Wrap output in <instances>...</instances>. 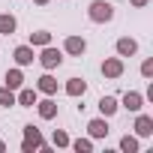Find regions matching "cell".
I'll use <instances>...</instances> for the list:
<instances>
[{"label":"cell","instance_id":"7a4b0ae2","mask_svg":"<svg viewBox=\"0 0 153 153\" xmlns=\"http://www.w3.org/2000/svg\"><path fill=\"white\" fill-rule=\"evenodd\" d=\"M39 63H42L45 69H54V66H60V63H63V54H60L57 48H51V45H42V54H39Z\"/></svg>","mask_w":153,"mask_h":153},{"label":"cell","instance_id":"7402d4cb","mask_svg":"<svg viewBox=\"0 0 153 153\" xmlns=\"http://www.w3.org/2000/svg\"><path fill=\"white\" fill-rule=\"evenodd\" d=\"M54 144H57V147H66V144H69V135H66V132H54Z\"/></svg>","mask_w":153,"mask_h":153},{"label":"cell","instance_id":"52a82bcc","mask_svg":"<svg viewBox=\"0 0 153 153\" xmlns=\"http://www.w3.org/2000/svg\"><path fill=\"white\" fill-rule=\"evenodd\" d=\"M15 63H18V66H30V63H33V48L18 45V48H15Z\"/></svg>","mask_w":153,"mask_h":153},{"label":"cell","instance_id":"d4e9b609","mask_svg":"<svg viewBox=\"0 0 153 153\" xmlns=\"http://www.w3.org/2000/svg\"><path fill=\"white\" fill-rule=\"evenodd\" d=\"M36 3H39V6H45V3H48V0H36Z\"/></svg>","mask_w":153,"mask_h":153},{"label":"cell","instance_id":"603a6c76","mask_svg":"<svg viewBox=\"0 0 153 153\" xmlns=\"http://www.w3.org/2000/svg\"><path fill=\"white\" fill-rule=\"evenodd\" d=\"M141 75H144V78L153 75V60H144V63H141Z\"/></svg>","mask_w":153,"mask_h":153},{"label":"cell","instance_id":"8992f818","mask_svg":"<svg viewBox=\"0 0 153 153\" xmlns=\"http://www.w3.org/2000/svg\"><path fill=\"white\" fill-rule=\"evenodd\" d=\"M135 51H138V42H135V39H129V36L117 39V54H120V57H132Z\"/></svg>","mask_w":153,"mask_h":153},{"label":"cell","instance_id":"2e32d148","mask_svg":"<svg viewBox=\"0 0 153 153\" xmlns=\"http://www.w3.org/2000/svg\"><path fill=\"white\" fill-rule=\"evenodd\" d=\"M39 90L42 93H57V81L51 78V75H42L39 78Z\"/></svg>","mask_w":153,"mask_h":153},{"label":"cell","instance_id":"7c38bea8","mask_svg":"<svg viewBox=\"0 0 153 153\" xmlns=\"http://www.w3.org/2000/svg\"><path fill=\"white\" fill-rule=\"evenodd\" d=\"M87 129H90L93 138H105V135H108V123H105V120H90Z\"/></svg>","mask_w":153,"mask_h":153},{"label":"cell","instance_id":"5b68a950","mask_svg":"<svg viewBox=\"0 0 153 153\" xmlns=\"http://www.w3.org/2000/svg\"><path fill=\"white\" fill-rule=\"evenodd\" d=\"M63 48H66V54H75V57H81V54L87 51V42H84L81 36H69Z\"/></svg>","mask_w":153,"mask_h":153},{"label":"cell","instance_id":"6da1fadb","mask_svg":"<svg viewBox=\"0 0 153 153\" xmlns=\"http://www.w3.org/2000/svg\"><path fill=\"white\" fill-rule=\"evenodd\" d=\"M111 18H114V6L108 3V0H93V3H90V21L105 24V21H111Z\"/></svg>","mask_w":153,"mask_h":153},{"label":"cell","instance_id":"30bf717a","mask_svg":"<svg viewBox=\"0 0 153 153\" xmlns=\"http://www.w3.org/2000/svg\"><path fill=\"white\" fill-rule=\"evenodd\" d=\"M84 90H87V84H84L81 78H69V81H66V93H69V96H84Z\"/></svg>","mask_w":153,"mask_h":153},{"label":"cell","instance_id":"5bb4252c","mask_svg":"<svg viewBox=\"0 0 153 153\" xmlns=\"http://www.w3.org/2000/svg\"><path fill=\"white\" fill-rule=\"evenodd\" d=\"M99 111H102L105 117H111V114L117 111V99H114V96H102V99H99Z\"/></svg>","mask_w":153,"mask_h":153},{"label":"cell","instance_id":"8fae6325","mask_svg":"<svg viewBox=\"0 0 153 153\" xmlns=\"http://www.w3.org/2000/svg\"><path fill=\"white\" fill-rule=\"evenodd\" d=\"M36 108H39V114H42L45 120H51V117L57 114V102H54V99H42V102H39Z\"/></svg>","mask_w":153,"mask_h":153},{"label":"cell","instance_id":"277c9868","mask_svg":"<svg viewBox=\"0 0 153 153\" xmlns=\"http://www.w3.org/2000/svg\"><path fill=\"white\" fill-rule=\"evenodd\" d=\"M102 75H105V78H120V75H123V60L120 57H108L102 63Z\"/></svg>","mask_w":153,"mask_h":153},{"label":"cell","instance_id":"4fadbf2b","mask_svg":"<svg viewBox=\"0 0 153 153\" xmlns=\"http://www.w3.org/2000/svg\"><path fill=\"white\" fill-rule=\"evenodd\" d=\"M21 84H24L21 69H9V72H6V87H9V90H15V87H21Z\"/></svg>","mask_w":153,"mask_h":153},{"label":"cell","instance_id":"9c48e42d","mask_svg":"<svg viewBox=\"0 0 153 153\" xmlns=\"http://www.w3.org/2000/svg\"><path fill=\"white\" fill-rule=\"evenodd\" d=\"M141 102H144V96H141V93H135V90L123 96V108H129V111H141Z\"/></svg>","mask_w":153,"mask_h":153},{"label":"cell","instance_id":"44dd1931","mask_svg":"<svg viewBox=\"0 0 153 153\" xmlns=\"http://www.w3.org/2000/svg\"><path fill=\"white\" fill-rule=\"evenodd\" d=\"M72 147H75V150H78V153H90V150H93V144H90L87 138H78V141H75Z\"/></svg>","mask_w":153,"mask_h":153},{"label":"cell","instance_id":"ac0fdd59","mask_svg":"<svg viewBox=\"0 0 153 153\" xmlns=\"http://www.w3.org/2000/svg\"><path fill=\"white\" fill-rule=\"evenodd\" d=\"M0 33H15V18L12 15H0Z\"/></svg>","mask_w":153,"mask_h":153},{"label":"cell","instance_id":"ffe728a7","mask_svg":"<svg viewBox=\"0 0 153 153\" xmlns=\"http://www.w3.org/2000/svg\"><path fill=\"white\" fill-rule=\"evenodd\" d=\"M120 150H126V153H135V150H138V141H135V138H129V135H126V138H123V141H120Z\"/></svg>","mask_w":153,"mask_h":153},{"label":"cell","instance_id":"9a60e30c","mask_svg":"<svg viewBox=\"0 0 153 153\" xmlns=\"http://www.w3.org/2000/svg\"><path fill=\"white\" fill-rule=\"evenodd\" d=\"M15 102H18V105H24V108L36 105V90H21V93L15 96Z\"/></svg>","mask_w":153,"mask_h":153},{"label":"cell","instance_id":"e0dca14e","mask_svg":"<svg viewBox=\"0 0 153 153\" xmlns=\"http://www.w3.org/2000/svg\"><path fill=\"white\" fill-rule=\"evenodd\" d=\"M30 42L33 45H51V33L48 30H36V33H30Z\"/></svg>","mask_w":153,"mask_h":153},{"label":"cell","instance_id":"ba28073f","mask_svg":"<svg viewBox=\"0 0 153 153\" xmlns=\"http://www.w3.org/2000/svg\"><path fill=\"white\" fill-rule=\"evenodd\" d=\"M135 132H138V135H144V138H147V135H153V117L141 114V117L135 120Z\"/></svg>","mask_w":153,"mask_h":153},{"label":"cell","instance_id":"d6986e66","mask_svg":"<svg viewBox=\"0 0 153 153\" xmlns=\"http://www.w3.org/2000/svg\"><path fill=\"white\" fill-rule=\"evenodd\" d=\"M0 105H6V108L15 105V93H12L9 87H0Z\"/></svg>","mask_w":153,"mask_h":153},{"label":"cell","instance_id":"484cf974","mask_svg":"<svg viewBox=\"0 0 153 153\" xmlns=\"http://www.w3.org/2000/svg\"><path fill=\"white\" fill-rule=\"evenodd\" d=\"M0 150H3V141H0Z\"/></svg>","mask_w":153,"mask_h":153},{"label":"cell","instance_id":"3957f363","mask_svg":"<svg viewBox=\"0 0 153 153\" xmlns=\"http://www.w3.org/2000/svg\"><path fill=\"white\" fill-rule=\"evenodd\" d=\"M24 153H30V150H36V147H42V135H39V129L36 126H24Z\"/></svg>","mask_w":153,"mask_h":153},{"label":"cell","instance_id":"cb8c5ba5","mask_svg":"<svg viewBox=\"0 0 153 153\" xmlns=\"http://www.w3.org/2000/svg\"><path fill=\"white\" fill-rule=\"evenodd\" d=\"M132 6H147V0H132Z\"/></svg>","mask_w":153,"mask_h":153}]
</instances>
